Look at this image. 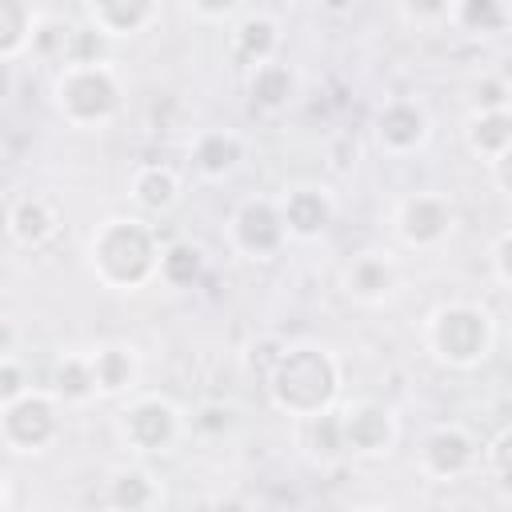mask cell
<instances>
[{
  "label": "cell",
  "mask_w": 512,
  "mask_h": 512,
  "mask_svg": "<svg viewBox=\"0 0 512 512\" xmlns=\"http://www.w3.org/2000/svg\"><path fill=\"white\" fill-rule=\"evenodd\" d=\"M340 384H344V368L336 352L316 340L280 344V352H272L264 368V392L272 408L292 420H308V416L336 408Z\"/></svg>",
  "instance_id": "obj_1"
},
{
  "label": "cell",
  "mask_w": 512,
  "mask_h": 512,
  "mask_svg": "<svg viewBox=\"0 0 512 512\" xmlns=\"http://www.w3.org/2000/svg\"><path fill=\"white\" fill-rule=\"evenodd\" d=\"M84 264L108 292H140L156 280L160 232L144 216H108L88 232Z\"/></svg>",
  "instance_id": "obj_2"
},
{
  "label": "cell",
  "mask_w": 512,
  "mask_h": 512,
  "mask_svg": "<svg viewBox=\"0 0 512 512\" xmlns=\"http://www.w3.org/2000/svg\"><path fill=\"white\" fill-rule=\"evenodd\" d=\"M420 344L440 368L472 372L496 348V320L476 300H444L424 316Z\"/></svg>",
  "instance_id": "obj_3"
},
{
  "label": "cell",
  "mask_w": 512,
  "mask_h": 512,
  "mask_svg": "<svg viewBox=\"0 0 512 512\" xmlns=\"http://www.w3.org/2000/svg\"><path fill=\"white\" fill-rule=\"evenodd\" d=\"M52 108L68 128L96 132L124 112V84L108 60H68L52 76Z\"/></svg>",
  "instance_id": "obj_4"
},
{
  "label": "cell",
  "mask_w": 512,
  "mask_h": 512,
  "mask_svg": "<svg viewBox=\"0 0 512 512\" xmlns=\"http://www.w3.org/2000/svg\"><path fill=\"white\" fill-rule=\"evenodd\" d=\"M188 424L184 412L160 396V392H128L112 416V436L124 452H132L136 460H152V456H168L176 452V444L184 440Z\"/></svg>",
  "instance_id": "obj_5"
},
{
  "label": "cell",
  "mask_w": 512,
  "mask_h": 512,
  "mask_svg": "<svg viewBox=\"0 0 512 512\" xmlns=\"http://www.w3.org/2000/svg\"><path fill=\"white\" fill-rule=\"evenodd\" d=\"M64 432V404L52 388H28L0 404V448L12 456H40Z\"/></svg>",
  "instance_id": "obj_6"
},
{
  "label": "cell",
  "mask_w": 512,
  "mask_h": 512,
  "mask_svg": "<svg viewBox=\"0 0 512 512\" xmlns=\"http://www.w3.org/2000/svg\"><path fill=\"white\" fill-rule=\"evenodd\" d=\"M224 240H228L232 256H240L248 264H272L288 248V232H284L276 200L272 196H244L228 212Z\"/></svg>",
  "instance_id": "obj_7"
},
{
  "label": "cell",
  "mask_w": 512,
  "mask_h": 512,
  "mask_svg": "<svg viewBox=\"0 0 512 512\" xmlns=\"http://www.w3.org/2000/svg\"><path fill=\"white\" fill-rule=\"evenodd\" d=\"M456 204L444 192H408L392 208V236L408 252H436L456 232Z\"/></svg>",
  "instance_id": "obj_8"
},
{
  "label": "cell",
  "mask_w": 512,
  "mask_h": 512,
  "mask_svg": "<svg viewBox=\"0 0 512 512\" xmlns=\"http://www.w3.org/2000/svg\"><path fill=\"white\" fill-rule=\"evenodd\" d=\"M336 428H340L344 456H356V460H380L400 440L396 412L384 400H368V396L336 404Z\"/></svg>",
  "instance_id": "obj_9"
},
{
  "label": "cell",
  "mask_w": 512,
  "mask_h": 512,
  "mask_svg": "<svg viewBox=\"0 0 512 512\" xmlns=\"http://www.w3.org/2000/svg\"><path fill=\"white\" fill-rule=\"evenodd\" d=\"M480 468V440L464 424H432L416 444V472L432 484L464 480Z\"/></svg>",
  "instance_id": "obj_10"
},
{
  "label": "cell",
  "mask_w": 512,
  "mask_h": 512,
  "mask_svg": "<svg viewBox=\"0 0 512 512\" xmlns=\"http://www.w3.org/2000/svg\"><path fill=\"white\" fill-rule=\"evenodd\" d=\"M276 208H280V220H284V232H288V244H312L320 240L332 220H336V200L324 184L316 180H300V184H288L280 196H276Z\"/></svg>",
  "instance_id": "obj_11"
},
{
  "label": "cell",
  "mask_w": 512,
  "mask_h": 512,
  "mask_svg": "<svg viewBox=\"0 0 512 512\" xmlns=\"http://www.w3.org/2000/svg\"><path fill=\"white\" fill-rule=\"evenodd\" d=\"M372 136H376V148L384 156L404 160V156H412L428 144L432 120H428L424 104H416L412 96H392V100L380 104V112L372 120Z\"/></svg>",
  "instance_id": "obj_12"
},
{
  "label": "cell",
  "mask_w": 512,
  "mask_h": 512,
  "mask_svg": "<svg viewBox=\"0 0 512 512\" xmlns=\"http://www.w3.org/2000/svg\"><path fill=\"white\" fill-rule=\"evenodd\" d=\"M340 288H344L348 300H356L364 308L384 304L400 288V264H396V256L388 248H364L344 264Z\"/></svg>",
  "instance_id": "obj_13"
},
{
  "label": "cell",
  "mask_w": 512,
  "mask_h": 512,
  "mask_svg": "<svg viewBox=\"0 0 512 512\" xmlns=\"http://www.w3.org/2000/svg\"><path fill=\"white\" fill-rule=\"evenodd\" d=\"M60 224H64V216H60L56 200H48L40 192H20L4 212V232L12 236V244H20L28 252L48 248L60 236Z\"/></svg>",
  "instance_id": "obj_14"
},
{
  "label": "cell",
  "mask_w": 512,
  "mask_h": 512,
  "mask_svg": "<svg viewBox=\"0 0 512 512\" xmlns=\"http://www.w3.org/2000/svg\"><path fill=\"white\" fill-rule=\"evenodd\" d=\"M92 384H96V400H124L128 392H136L140 384V356L132 344L120 340H104L96 348L84 352Z\"/></svg>",
  "instance_id": "obj_15"
},
{
  "label": "cell",
  "mask_w": 512,
  "mask_h": 512,
  "mask_svg": "<svg viewBox=\"0 0 512 512\" xmlns=\"http://www.w3.org/2000/svg\"><path fill=\"white\" fill-rule=\"evenodd\" d=\"M160 20V0H84V24L100 40H132Z\"/></svg>",
  "instance_id": "obj_16"
},
{
  "label": "cell",
  "mask_w": 512,
  "mask_h": 512,
  "mask_svg": "<svg viewBox=\"0 0 512 512\" xmlns=\"http://www.w3.org/2000/svg\"><path fill=\"white\" fill-rule=\"evenodd\" d=\"M300 100V76L280 56L248 68V104L264 116H280Z\"/></svg>",
  "instance_id": "obj_17"
},
{
  "label": "cell",
  "mask_w": 512,
  "mask_h": 512,
  "mask_svg": "<svg viewBox=\"0 0 512 512\" xmlns=\"http://www.w3.org/2000/svg\"><path fill=\"white\" fill-rule=\"evenodd\" d=\"M464 144L488 168L512 160V112L508 108H472L464 120Z\"/></svg>",
  "instance_id": "obj_18"
},
{
  "label": "cell",
  "mask_w": 512,
  "mask_h": 512,
  "mask_svg": "<svg viewBox=\"0 0 512 512\" xmlns=\"http://www.w3.org/2000/svg\"><path fill=\"white\" fill-rule=\"evenodd\" d=\"M104 504L124 508V512H148V508H160L164 504V488H160L156 472L144 460H132V464L112 468Z\"/></svg>",
  "instance_id": "obj_19"
},
{
  "label": "cell",
  "mask_w": 512,
  "mask_h": 512,
  "mask_svg": "<svg viewBox=\"0 0 512 512\" xmlns=\"http://www.w3.org/2000/svg\"><path fill=\"white\" fill-rule=\"evenodd\" d=\"M192 168L204 180H228L244 164V140L232 128H208L192 140Z\"/></svg>",
  "instance_id": "obj_20"
},
{
  "label": "cell",
  "mask_w": 512,
  "mask_h": 512,
  "mask_svg": "<svg viewBox=\"0 0 512 512\" xmlns=\"http://www.w3.org/2000/svg\"><path fill=\"white\" fill-rule=\"evenodd\" d=\"M128 196L140 216H164L180 204V176L168 164H140L128 180Z\"/></svg>",
  "instance_id": "obj_21"
},
{
  "label": "cell",
  "mask_w": 512,
  "mask_h": 512,
  "mask_svg": "<svg viewBox=\"0 0 512 512\" xmlns=\"http://www.w3.org/2000/svg\"><path fill=\"white\" fill-rule=\"evenodd\" d=\"M228 52H232V60L244 64V68H256V64L280 56V24H276L272 16H264V12L240 16L236 28H232V48H228Z\"/></svg>",
  "instance_id": "obj_22"
},
{
  "label": "cell",
  "mask_w": 512,
  "mask_h": 512,
  "mask_svg": "<svg viewBox=\"0 0 512 512\" xmlns=\"http://www.w3.org/2000/svg\"><path fill=\"white\" fill-rule=\"evenodd\" d=\"M512 24V8L508 0H452V16L448 28L472 40H496L504 36Z\"/></svg>",
  "instance_id": "obj_23"
},
{
  "label": "cell",
  "mask_w": 512,
  "mask_h": 512,
  "mask_svg": "<svg viewBox=\"0 0 512 512\" xmlns=\"http://www.w3.org/2000/svg\"><path fill=\"white\" fill-rule=\"evenodd\" d=\"M204 276V252L192 240H168L160 244V264H156V280L168 288H192Z\"/></svg>",
  "instance_id": "obj_24"
},
{
  "label": "cell",
  "mask_w": 512,
  "mask_h": 512,
  "mask_svg": "<svg viewBox=\"0 0 512 512\" xmlns=\"http://www.w3.org/2000/svg\"><path fill=\"white\" fill-rule=\"evenodd\" d=\"M48 388H52V396L60 404H88V400H96V384H92L84 352H64L56 360V372H52Z\"/></svg>",
  "instance_id": "obj_25"
},
{
  "label": "cell",
  "mask_w": 512,
  "mask_h": 512,
  "mask_svg": "<svg viewBox=\"0 0 512 512\" xmlns=\"http://www.w3.org/2000/svg\"><path fill=\"white\" fill-rule=\"evenodd\" d=\"M36 28V12L28 0H0V64L28 52Z\"/></svg>",
  "instance_id": "obj_26"
},
{
  "label": "cell",
  "mask_w": 512,
  "mask_h": 512,
  "mask_svg": "<svg viewBox=\"0 0 512 512\" xmlns=\"http://www.w3.org/2000/svg\"><path fill=\"white\" fill-rule=\"evenodd\" d=\"M76 36H80V28H72V24H64V20H48V16L40 20V16H36L28 52H36V56H56V60L64 64V60H72Z\"/></svg>",
  "instance_id": "obj_27"
},
{
  "label": "cell",
  "mask_w": 512,
  "mask_h": 512,
  "mask_svg": "<svg viewBox=\"0 0 512 512\" xmlns=\"http://www.w3.org/2000/svg\"><path fill=\"white\" fill-rule=\"evenodd\" d=\"M480 472H488L500 488L512 484V480H508V476H512V428H508V424H500L496 436L480 444Z\"/></svg>",
  "instance_id": "obj_28"
},
{
  "label": "cell",
  "mask_w": 512,
  "mask_h": 512,
  "mask_svg": "<svg viewBox=\"0 0 512 512\" xmlns=\"http://www.w3.org/2000/svg\"><path fill=\"white\" fill-rule=\"evenodd\" d=\"M400 4V16L412 24V28H448V16H452V0H396Z\"/></svg>",
  "instance_id": "obj_29"
},
{
  "label": "cell",
  "mask_w": 512,
  "mask_h": 512,
  "mask_svg": "<svg viewBox=\"0 0 512 512\" xmlns=\"http://www.w3.org/2000/svg\"><path fill=\"white\" fill-rule=\"evenodd\" d=\"M508 248H512V232L500 228L492 236V248H488V272H492V284L496 292H508L512 288V272H508Z\"/></svg>",
  "instance_id": "obj_30"
},
{
  "label": "cell",
  "mask_w": 512,
  "mask_h": 512,
  "mask_svg": "<svg viewBox=\"0 0 512 512\" xmlns=\"http://www.w3.org/2000/svg\"><path fill=\"white\" fill-rule=\"evenodd\" d=\"M32 388V380H28V372H24V364L8 352V356H0V404H8V400H16L20 392H28Z\"/></svg>",
  "instance_id": "obj_31"
},
{
  "label": "cell",
  "mask_w": 512,
  "mask_h": 512,
  "mask_svg": "<svg viewBox=\"0 0 512 512\" xmlns=\"http://www.w3.org/2000/svg\"><path fill=\"white\" fill-rule=\"evenodd\" d=\"M232 408L228 404H204V408H196V416H192V428L196 432H208V436H220V432H228L232 428Z\"/></svg>",
  "instance_id": "obj_32"
},
{
  "label": "cell",
  "mask_w": 512,
  "mask_h": 512,
  "mask_svg": "<svg viewBox=\"0 0 512 512\" xmlns=\"http://www.w3.org/2000/svg\"><path fill=\"white\" fill-rule=\"evenodd\" d=\"M508 96H512V88H508V80H504V76H496V72L480 76L476 108H508Z\"/></svg>",
  "instance_id": "obj_33"
},
{
  "label": "cell",
  "mask_w": 512,
  "mask_h": 512,
  "mask_svg": "<svg viewBox=\"0 0 512 512\" xmlns=\"http://www.w3.org/2000/svg\"><path fill=\"white\" fill-rule=\"evenodd\" d=\"M236 4H240V0H188V8H192L200 20H208V24L228 20V16L236 12Z\"/></svg>",
  "instance_id": "obj_34"
},
{
  "label": "cell",
  "mask_w": 512,
  "mask_h": 512,
  "mask_svg": "<svg viewBox=\"0 0 512 512\" xmlns=\"http://www.w3.org/2000/svg\"><path fill=\"white\" fill-rule=\"evenodd\" d=\"M8 352H16V328L8 320H0V356H8Z\"/></svg>",
  "instance_id": "obj_35"
},
{
  "label": "cell",
  "mask_w": 512,
  "mask_h": 512,
  "mask_svg": "<svg viewBox=\"0 0 512 512\" xmlns=\"http://www.w3.org/2000/svg\"><path fill=\"white\" fill-rule=\"evenodd\" d=\"M320 8H324L328 16H348V12L356 8V0H320Z\"/></svg>",
  "instance_id": "obj_36"
},
{
  "label": "cell",
  "mask_w": 512,
  "mask_h": 512,
  "mask_svg": "<svg viewBox=\"0 0 512 512\" xmlns=\"http://www.w3.org/2000/svg\"><path fill=\"white\" fill-rule=\"evenodd\" d=\"M8 504V492H4V476H0V508Z\"/></svg>",
  "instance_id": "obj_37"
}]
</instances>
